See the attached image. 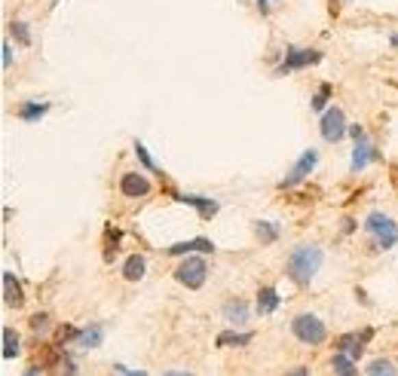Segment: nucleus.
Listing matches in <instances>:
<instances>
[{
    "mask_svg": "<svg viewBox=\"0 0 398 376\" xmlns=\"http://www.w3.org/2000/svg\"><path fill=\"white\" fill-rule=\"evenodd\" d=\"M352 229H356V221H352V217H347V221H343V233H352Z\"/></svg>",
    "mask_w": 398,
    "mask_h": 376,
    "instance_id": "32",
    "label": "nucleus"
},
{
    "mask_svg": "<svg viewBox=\"0 0 398 376\" xmlns=\"http://www.w3.org/2000/svg\"><path fill=\"white\" fill-rule=\"evenodd\" d=\"M316 162H319V153H316V150H312V147L303 150V153H300V160L295 162V166H291V171L282 177V181H279V190H291V187H297V184H303L306 177L312 175Z\"/></svg>",
    "mask_w": 398,
    "mask_h": 376,
    "instance_id": "7",
    "label": "nucleus"
},
{
    "mask_svg": "<svg viewBox=\"0 0 398 376\" xmlns=\"http://www.w3.org/2000/svg\"><path fill=\"white\" fill-rule=\"evenodd\" d=\"M358 340H362V334H343V336H337V340H334V349H337V352H347L349 355V349L356 346Z\"/></svg>",
    "mask_w": 398,
    "mask_h": 376,
    "instance_id": "26",
    "label": "nucleus"
},
{
    "mask_svg": "<svg viewBox=\"0 0 398 376\" xmlns=\"http://www.w3.org/2000/svg\"><path fill=\"white\" fill-rule=\"evenodd\" d=\"M389 43H393L395 49H398V34H393V37H389Z\"/></svg>",
    "mask_w": 398,
    "mask_h": 376,
    "instance_id": "36",
    "label": "nucleus"
},
{
    "mask_svg": "<svg viewBox=\"0 0 398 376\" xmlns=\"http://www.w3.org/2000/svg\"><path fill=\"white\" fill-rule=\"evenodd\" d=\"M3 303H6V306H16V309L25 303L22 285L16 281V275H12V273H3Z\"/></svg>",
    "mask_w": 398,
    "mask_h": 376,
    "instance_id": "17",
    "label": "nucleus"
},
{
    "mask_svg": "<svg viewBox=\"0 0 398 376\" xmlns=\"http://www.w3.org/2000/svg\"><path fill=\"white\" fill-rule=\"evenodd\" d=\"M316 62H322V52H319V49L288 46L285 55H282V62H279V68H276V77H285V74H291V71H303V68H310V64H316Z\"/></svg>",
    "mask_w": 398,
    "mask_h": 376,
    "instance_id": "5",
    "label": "nucleus"
},
{
    "mask_svg": "<svg viewBox=\"0 0 398 376\" xmlns=\"http://www.w3.org/2000/svg\"><path fill=\"white\" fill-rule=\"evenodd\" d=\"M322 260H325V254H322L319 245H297L288 254L285 273H288V279L295 281L297 288H306L312 279H316L319 269H322Z\"/></svg>",
    "mask_w": 398,
    "mask_h": 376,
    "instance_id": "1",
    "label": "nucleus"
},
{
    "mask_svg": "<svg viewBox=\"0 0 398 376\" xmlns=\"http://www.w3.org/2000/svg\"><path fill=\"white\" fill-rule=\"evenodd\" d=\"M328 98H331V83H322V86H319V92L312 95V110L325 114V110H328Z\"/></svg>",
    "mask_w": 398,
    "mask_h": 376,
    "instance_id": "23",
    "label": "nucleus"
},
{
    "mask_svg": "<svg viewBox=\"0 0 398 376\" xmlns=\"http://www.w3.org/2000/svg\"><path fill=\"white\" fill-rule=\"evenodd\" d=\"M206 279H208V263L199 254H187V260L175 269V281L184 285L187 291H199L206 285Z\"/></svg>",
    "mask_w": 398,
    "mask_h": 376,
    "instance_id": "4",
    "label": "nucleus"
},
{
    "mask_svg": "<svg viewBox=\"0 0 398 376\" xmlns=\"http://www.w3.org/2000/svg\"><path fill=\"white\" fill-rule=\"evenodd\" d=\"M22 376H40V367H28V371H25Z\"/></svg>",
    "mask_w": 398,
    "mask_h": 376,
    "instance_id": "35",
    "label": "nucleus"
},
{
    "mask_svg": "<svg viewBox=\"0 0 398 376\" xmlns=\"http://www.w3.org/2000/svg\"><path fill=\"white\" fill-rule=\"evenodd\" d=\"M10 31H12V37L18 40V46H31V31H28V25H25V22H12Z\"/></svg>",
    "mask_w": 398,
    "mask_h": 376,
    "instance_id": "25",
    "label": "nucleus"
},
{
    "mask_svg": "<svg viewBox=\"0 0 398 376\" xmlns=\"http://www.w3.org/2000/svg\"><path fill=\"white\" fill-rule=\"evenodd\" d=\"M224 318L230 321L233 327H242L245 321L251 318V309H249V303H245L242 297H230V300L224 303Z\"/></svg>",
    "mask_w": 398,
    "mask_h": 376,
    "instance_id": "12",
    "label": "nucleus"
},
{
    "mask_svg": "<svg viewBox=\"0 0 398 376\" xmlns=\"http://www.w3.org/2000/svg\"><path fill=\"white\" fill-rule=\"evenodd\" d=\"M162 376H193V373H187V371H166Z\"/></svg>",
    "mask_w": 398,
    "mask_h": 376,
    "instance_id": "34",
    "label": "nucleus"
},
{
    "mask_svg": "<svg viewBox=\"0 0 398 376\" xmlns=\"http://www.w3.org/2000/svg\"><path fill=\"white\" fill-rule=\"evenodd\" d=\"M169 257H187V254H214L212 239H190V242H175L166 248Z\"/></svg>",
    "mask_w": 398,
    "mask_h": 376,
    "instance_id": "11",
    "label": "nucleus"
},
{
    "mask_svg": "<svg viewBox=\"0 0 398 376\" xmlns=\"http://www.w3.org/2000/svg\"><path fill=\"white\" fill-rule=\"evenodd\" d=\"M101 342H104V325H101V321H95V325L83 327L74 346H80V349H99Z\"/></svg>",
    "mask_w": 398,
    "mask_h": 376,
    "instance_id": "15",
    "label": "nucleus"
},
{
    "mask_svg": "<svg viewBox=\"0 0 398 376\" xmlns=\"http://www.w3.org/2000/svg\"><path fill=\"white\" fill-rule=\"evenodd\" d=\"M47 327H49V315H47V312H37L34 318H31V331H34L37 336L47 334Z\"/></svg>",
    "mask_w": 398,
    "mask_h": 376,
    "instance_id": "28",
    "label": "nucleus"
},
{
    "mask_svg": "<svg viewBox=\"0 0 398 376\" xmlns=\"http://www.w3.org/2000/svg\"><path fill=\"white\" fill-rule=\"evenodd\" d=\"M77 336H80V327H68V325H64V327H58L55 346H58V349H64V342H68V340H74V342H77Z\"/></svg>",
    "mask_w": 398,
    "mask_h": 376,
    "instance_id": "27",
    "label": "nucleus"
},
{
    "mask_svg": "<svg viewBox=\"0 0 398 376\" xmlns=\"http://www.w3.org/2000/svg\"><path fill=\"white\" fill-rule=\"evenodd\" d=\"M291 334H295L303 346H322V342L328 340V327H325V321L319 318V315H310V312L295 315V321H291Z\"/></svg>",
    "mask_w": 398,
    "mask_h": 376,
    "instance_id": "3",
    "label": "nucleus"
},
{
    "mask_svg": "<svg viewBox=\"0 0 398 376\" xmlns=\"http://www.w3.org/2000/svg\"><path fill=\"white\" fill-rule=\"evenodd\" d=\"M22 352V340L12 327H3V361H12L16 355Z\"/></svg>",
    "mask_w": 398,
    "mask_h": 376,
    "instance_id": "21",
    "label": "nucleus"
},
{
    "mask_svg": "<svg viewBox=\"0 0 398 376\" xmlns=\"http://www.w3.org/2000/svg\"><path fill=\"white\" fill-rule=\"evenodd\" d=\"M282 306V297L273 285H264L258 291V303H254V309H258V315H273L276 309Z\"/></svg>",
    "mask_w": 398,
    "mask_h": 376,
    "instance_id": "13",
    "label": "nucleus"
},
{
    "mask_svg": "<svg viewBox=\"0 0 398 376\" xmlns=\"http://www.w3.org/2000/svg\"><path fill=\"white\" fill-rule=\"evenodd\" d=\"M172 199L181 202V205L197 208V214L202 217V221H212V217L221 211L218 199H208V196H199V193H175V190H172Z\"/></svg>",
    "mask_w": 398,
    "mask_h": 376,
    "instance_id": "9",
    "label": "nucleus"
},
{
    "mask_svg": "<svg viewBox=\"0 0 398 376\" xmlns=\"http://www.w3.org/2000/svg\"><path fill=\"white\" fill-rule=\"evenodd\" d=\"M331 371H334V376H358V364L347 352H337L334 358H331Z\"/></svg>",
    "mask_w": 398,
    "mask_h": 376,
    "instance_id": "19",
    "label": "nucleus"
},
{
    "mask_svg": "<svg viewBox=\"0 0 398 376\" xmlns=\"http://www.w3.org/2000/svg\"><path fill=\"white\" fill-rule=\"evenodd\" d=\"M135 156H138V162H141V166H145V168L150 171V175H160V177H162V171H160V168H156V162H153V160H150L147 147H145V144H141V141H135Z\"/></svg>",
    "mask_w": 398,
    "mask_h": 376,
    "instance_id": "24",
    "label": "nucleus"
},
{
    "mask_svg": "<svg viewBox=\"0 0 398 376\" xmlns=\"http://www.w3.org/2000/svg\"><path fill=\"white\" fill-rule=\"evenodd\" d=\"M147 273V260L141 254H132L126 257V263H123V279L126 281H141Z\"/></svg>",
    "mask_w": 398,
    "mask_h": 376,
    "instance_id": "18",
    "label": "nucleus"
},
{
    "mask_svg": "<svg viewBox=\"0 0 398 376\" xmlns=\"http://www.w3.org/2000/svg\"><path fill=\"white\" fill-rule=\"evenodd\" d=\"M254 236H258L260 245H273V242L279 239V223H273V221H258V223H254Z\"/></svg>",
    "mask_w": 398,
    "mask_h": 376,
    "instance_id": "20",
    "label": "nucleus"
},
{
    "mask_svg": "<svg viewBox=\"0 0 398 376\" xmlns=\"http://www.w3.org/2000/svg\"><path fill=\"white\" fill-rule=\"evenodd\" d=\"M368 376H398V371H395V364L389 358H374L368 364V371H364Z\"/></svg>",
    "mask_w": 398,
    "mask_h": 376,
    "instance_id": "22",
    "label": "nucleus"
},
{
    "mask_svg": "<svg viewBox=\"0 0 398 376\" xmlns=\"http://www.w3.org/2000/svg\"><path fill=\"white\" fill-rule=\"evenodd\" d=\"M288 376H310V371H306V367H295Z\"/></svg>",
    "mask_w": 398,
    "mask_h": 376,
    "instance_id": "33",
    "label": "nucleus"
},
{
    "mask_svg": "<svg viewBox=\"0 0 398 376\" xmlns=\"http://www.w3.org/2000/svg\"><path fill=\"white\" fill-rule=\"evenodd\" d=\"M52 104L49 101H25L22 108H18V120L22 123H40L43 116L49 114Z\"/></svg>",
    "mask_w": 398,
    "mask_h": 376,
    "instance_id": "16",
    "label": "nucleus"
},
{
    "mask_svg": "<svg viewBox=\"0 0 398 376\" xmlns=\"http://www.w3.org/2000/svg\"><path fill=\"white\" fill-rule=\"evenodd\" d=\"M364 233L374 239V251H389L398 245V223L383 211H371L364 217Z\"/></svg>",
    "mask_w": 398,
    "mask_h": 376,
    "instance_id": "2",
    "label": "nucleus"
},
{
    "mask_svg": "<svg viewBox=\"0 0 398 376\" xmlns=\"http://www.w3.org/2000/svg\"><path fill=\"white\" fill-rule=\"evenodd\" d=\"M258 6H260V10H266V0H258Z\"/></svg>",
    "mask_w": 398,
    "mask_h": 376,
    "instance_id": "37",
    "label": "nucleus"
},
{
    "mask_svg": "<svg viewBox=\"0 0 398 376\" xmlns=\"http://www.w3.org/2000/svg\"><path fill=\"white\" fill-rule=\"evenodd\" d=\"M116 373L120 376H147L145 371H129V367H123V364H116Z\"/></svg>",
    "mask_w": 398,
    "mask_h": 376,
    "instance_id": "30",
    "label": "nucleus"
},
{
    "mask_svg": "<svg viewBox=\"0 0 398 376\" xmlns=\"http://www.w3.org/2000/svg\"><path fill=\"white\" fill-rule=\"evenodd\" d=\"M374 160H380V153H377L374 141H371L368 135L356 138V147H352V160H349V171L352 175H358V171H364Z\"/></svg>",
    "mask_w": 398,
    "mask_h": 376,
    "instance_id": "8",
    "label": "nucleus"
},
{
    "mask_svg": "<svg viewBox=\"0 0 398 376\" xmlns=\"http://www.w3.org/2000/svg\"><path fill=\"white\" fill-rule=\"evenodd\" d=\"M120 193L126 199H145L150 196V181L141 171H123L120 175Z\"/></svg>",
    "mask_w": 398,
    "mask_h": 376,
    "instance_id": "10",
    "label": "nucleus"
},
{
    "mask_svg": "<svg viewBox=\"0 0 398 376\" xmlns=\"http://www.w3.org/2000/svg\"><path fill=\"white\" fill-rule=\"evenodd\" d=\"M0 52H3V55H0V64H3V71H6L12 64V46L3 43V46H0Z\"/></svg>",
    "mask_w": 398,
    "mask_h": 376,
    "instance_id": "29",
    "label": "nucleus"
},
{
    "mask_svg": "<svg viewBox=\"0 0 398 376\" xmlns=\"http://www.w3.org/2000/svg\"><path fill=\"white\" fill-rule=\"evenodd\" d=\"M349 135H352V141H356V138H362V135H364V129L356 123V125H349Z\"/></svg>",
    "mask_w": 398,
    "mask_h": 376,
    "instance_id": "31",
    "label": "nucleus"
},
{
    "mask_svg": "<svg viewBox=\"0 0 398 376\" xmlns=\"http://www.w3.org/2000/svg\"><path fill=\"white\" fill-rule=\"evenodd\" d=\"M254 340L251 331H221L214 336V346L218 349H239V346H249Z\"/></svg>",
    "mask_w": 398,
    "mask_h": 376,
    "instance_id": "14",
    "label": "nucleus"
},
{
    "mask_svg": "<svg viewBox=\"0 0 398 376\" xmlns=\"http://www.w3.org/2000/svg\"><path fill=\"white\" fill-rule=\"evenodd\" d=\"M319 131H322V138L328 144H337L343 141V135H349V123L347 116H343L340 108H328L322 114V123H319Z\"/></svg>",
    "mask_w": 398,
    "mask_h": 376,
    "instance_id": "6",
    "label": "nucleus"
}]
</instances>
